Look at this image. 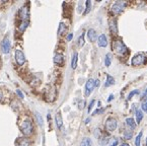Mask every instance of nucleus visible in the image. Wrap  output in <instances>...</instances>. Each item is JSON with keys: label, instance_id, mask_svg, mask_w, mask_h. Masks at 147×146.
Returning a JSON list of instances; mask_svg holds the SVG:
<instances>
[{"label": "nucleus", "instance_id": "obj_1", "mask_svg": "<svg viewBox=\"0 0 147 146\" xmlns=\"http://www.w3.org/2000/svg\"><path fill=\"white\" fill-rule=\"evenodd\" d=\"M20 129L24 135H32V132H34V125H32V120L28 117L22 119V121L20 122Z\"/></svg>", "mask_w": 147, "mask_h": 146}, {"label": "nucleus", "instance_id": "obj_2", "mask_svg": "<svg viewBox=\"0 0 147 146\" xmlns=\"http://www.w3.org/2000/svg\"><path fill=\"white\" fill-rule=\"evenodd\" d=\"M113 50L119 55H124L126 52H128L127 47L125 46V44L121 41V40H115L113 43Z\"/></svg>", "mask_w": 147, "mask_h": 146}, {"label": "nucleus", "instance_id": "obj_3", "mask_svg": "<svg viewBox=\"0 0 147 146\" xmlns=\"http://www.w3.org/2000/svg\"><path fill=\"white\" fill-rule=\"evenodd\" d=\"M145 63H146V57L144 56L143 53L136 54L132 58V61H131L132 66H140V65H143Z\"/></svg>", "mask_w": 147, "mask_h": 146}, {"label": "nucleus", "instance_id": "obj_4", "mask_svg": "<svg viewBox=\"0 0 147 146\" xmlns=\"http://www.w3.org/2000/svg\"><path fill=\"white\" fill-rule=\"evenodd\" d=\"M118 127V122L115 118L110 117L106 121V129L108 132H114Z\"/></svg>", "mask_w": 147, "mask_h": 146}, {"label": "nucleus", "instance_id": "obj_5", "mask_svg": "<svg viewBox=\"0 0 147 146\" xmlns=\"http://www.w3.org/2000/svg\"><path fill=\"white\" fill-rule=\"evenodd\" d=\"M18 16H20V20H22V22L28 20V17H30V9L28 7V3L20 8V10H18Z\"/></svg>", "mask_w": 147, "mask_h": 146}, {"label": "nucleus", "instance_id": "obj_6", "mask_svg": "<svg viewBox=\"0 0 147 146\" xmlns=\"http://www.w3.org/2000/svg\"><path fill=\"white\" fill-rule=\"evenodd\" d=\"M95 87V80L93 79H88L85 83V87H84V95L85 97H89L90 93H92V90Z\"/></svg>", "mask_w": 147, "mask_h": 146}, {"label": "nucleus", "instance_id": "obj_7", "mask_svg": "<svg viewBox=\"0 0 147 146\" xmlns=\"http://www.w3.org/2000/svg\"><path fill=\"white\" fill-rule=\"evenodd\" d=\"M15 62L18 63V65H20V66H22L26 63V56H24V52L20 49L15 51Z\"/></svg>", "mask_w": 147, "mask_h": 146}, {"label": "nucleus", "instance_id": "obj_8", "mask_svg": "<svg viewBox=\"0 0 147 146\" xmlns=\"http://www.w3.org/2000/svg\"><path fill=\"white\" fill-rule=\"evenodd\" d=\"M1 50H2V53H4V54H8L9 52H10L11 44H10L8 36L4 38V40H3L2 43H1Z\"/></svg>", "mask_w": 147, "mask_h": 146}, {"label": "nucleus", "instance_id": "obj_9", "mask_svg": "<svg viewBox=\"0 0 147 146\" xmlns=\"http://www.w3.org/2000/svg\"><path fill=\"white\" fill-rule=\"evenodd\" d=\"M124 6H125V3L124 2H120V1L115 2L112 5V12L114 14H119V13H121L123 11Z\"/></svg>", "mask_w": 147, "mask_h": 146}, {"label": "nucleus", "instance_id": "obj_10", "mask_svg": "<svg viewBox=\"0 0 147 146\" xmlns=\"http://www.w3.org/2000/svg\"><path fill=\"white\" fill-rule=\"evenodd\" d=\"M15 146H30V141L24 137L18 138L15 140Z\"/></svg>", "mask_w": 147, "mask_h": 146}, {"label": "nucleus", "instance_id": "obj_11", "mask_svg": "<svg viewBox=\"0 0 147 146\" xmlns=\"http://www.w3.org/2000/svg\"><path fill=\"white\" fill-rule=\"evenodd\" d=\"M97 45H98V47H100V48H105L108 46V40H107L106 34H102L98 36V39H97Z\"/></svg>", "mask_w": 147, "mask_h": 146}, {"label": "nucleus", "instance_id": "obj_12", "mask_svg": "<svg viewBox=\"0 0 147 146\" xmlns=\"http://www.w3.org/2000/svg\"><path fill=\"white\" fill-rule=\"evenodd\" d=\"M53 61H54V63L56 65H59V66H61V65L64 64V56H63L62 54H56L54 56V59H53Z\"/></svg>", "mask_w": 147, "mask_h": 146}, {"label": "nucleus", "instance_id": "obj_13", "mask_svg": "<svg viewBox=\"0 0 147 146\" xmlns=\"http://www.w3.org/2000/svg\"><path fill=\"white\" fill-rule=\"evenodd\" d=\"M87 38L90 42H95L97 39V34L93 28H89L88 32H87Z\"/></svg>", "mask_w": 147, "mask_h": 146}, {"label": "nucleus", "instance_id": "obj_14", "mask_svg": "<svg viewBox=\"0 0 147 146\" xmlns=\"http://www.w3.org/2000/svg\"><path fill=\"white\" fill-rule=\"evenodd\" d=\"M55 122H56V125L58 127V129H62L63 126V119L62 116H61V113H57L56 116H55Z\"/></svg>", "mask_w": 147, "mask_h": 146}, {"label": "nucleus", "instance_id": "obj_15", "mask_svg": "<svg viewBox=\"0 0 147 146\" xmlns=\"http://www.w3.org/2000/svg\"><path fill=\"white\" fill-rule=\"evenodd\" d=\"M110 30L112 34H117L118 28H117V22H116V20H110Z\"/></svg>", "mask_w": 147, "mask_h": 146}, {"label": "nucleus", "instance_id": "obj_16", "mask_svg": "<svg viewBox=\"0 0 147 146\" xmlns=\"http://www.w3.org/2000/svg\"><path fill=\"white\" fill-rule=\"evenodd\" d=\"M126 124H127V126L129 127V128H131L132 130H134L137 127V123H135V121L133 118H127L126 119Z\"/></svg>", "mask_w": 147, "mask_h": 146}, {"label": "nucleus", "instance_id": "obj_17", "mask_svg": "<svg viewBox=\"0 0 147 146\" xmlns=\"http://www.w3.org/2000/svg\"><path fill=\"white\" fill-rule=\"evenodd\" d=\"M66 32H67V26H66L64 22H60L59 28H58V34L59 36H63Z\"/></svg>", "mask_w": 147, "mask_h": 146}, {"label": "nucleus", "instance_id": "obj_18", "mask_svg": "<svg viewBox=\"0 0 147 146\" xmlns=\"http://www.w3.org/2000/svg\"><path fill=\"white\" fill-rule=\"evenodd\" d=\"M114 84H115V79L111 75H107V80H106V83H105V86L108 87V86L114 85Z\"/></svg>", "mask_w": 147, "mask_h": 146}, {"label": "nucleus", "instance_id": "obj_19", "mask_svg": "<svg viewBox=\"0 0 147 146\" xmlns=\"http://www.w3.org/2000/svg\"><path fill=\"white\" fill-rule=\"evenodd\" d=\"M84 43H85V40H84V32H82V34H80V36L78 38V40H77V46L79 48H81L83 45H84Z\"/></svg>", "mask_w": 147, "mask_h": 146}, {"label": "nucleus", "instance_id": "obj_20", "mask_svg": "<svg viewBox=\"0 0 147 146\" xmlns=\"http://www.w3.org/2000/svg\"><path fill=\"white\" fill-rule=\"evenodd\" d=\"M28 20H24V22H22V24H20V26H18V30H20V32H24V30H26V28L28 26Z\"/></svg>", "mask_w": 147, "mask_h": 146}, {"label": "nucleus", "instance_id": "obj_21", "mask_svg": "<svg viewBox=\"0 0 147 146\" xmlns=\"http://www.w3.org/2000/svg\"><path fill=\"white\" fill-rule=\"evenodd\" d=\"M77 61H78V54L74 53L73 57H72V62H71V67L73 69H75L76 66H77Z\"/></svg>", "mask_w": 147, "mask_h": 146}, {"label": "nucleus", "instance_id": "obj_22", "mask_svg": "<svg viewBox=\"0 0 147 146\" xmlns=\"http://www.w3.org/2000/svg\"><path fill=\"white\" fill-rule=\"evenodd\" d=\"M143 119V112L141 111V110H137L136 111V120H137V124H139V123L142 121Z\"/></svg>", "mask_w": 147, "mask_h": 146}, {"label": "nucleus", "instance_id": "obj_23", "mask_svg": "<svg viewBox=\"0 0 147 146\" xmlns=\"http://www.w3.org/2000/svg\"><path fill=\"white\" fill-rule=\"evenodd\" d=\"M111 62H112V55L110 53H108L106 55V60H105V65L107 67H109L111 65Z\"/></svg>", "mask_w": 147, "mask_h": 146}, {"label": "nucleus", "instance_id": "obj_24", "mask_svg": "<svg viewBox=\"0 0 147 146\" xmlns=\"http://www.w3.org/2000/svg\"><path fill=\"white\" fill-rule=\"evenodd\" d=\"M80 146H91V140L89 138H84L80 143Z\"/></svg>", "mask_w": 147, "mask_h": 146}, {"label": "nucleus", "instance_id": "obj_25", "mask_svg": "<svg viewBox=\"0 0 147 146\" xmlns=\"http://www.w3.org/2000/svg\"><path fill=\"white\" fill-rule=\"evenodd\" d=\"M85 5H86V6H85V10H84V12H83V14H87V13L89 12V11H90V8H91V2L90 1H89V0H87L86 2H85Z\"/></svg>", "mask_w": 147, "mask_h": 146}, {"label": "nucleus", "instance_id": "obj_26", "mask_svg": "<svg viewBox=\"0 0 147 146\" xmlns=\"http://www.w3.org/2000/svg\"><path fill=\"white\" fill-rule=\"evenodd\" d=\"M142 135H143L142 131H141L140 133H139L138 135H137L136 139H135V145H136V146H140V142H141V137H142Z\"/></svg>", "mask_w": 147, "mask_h": 146}, {"label": "nucleus", "instance_id": "obj_27", "mask_svg": "<svg viewBox=\"0 0 147 146\" xmlns=\"http://www.w3.org/2000/svg\"><path fill=\"white\" fill-rule=\"evenodd\" d=\"M133 132L130 131V130H126L125 131V139H131L132 138Z\"/></svg>", "mask_w": 147, "mask_h": 146}, {"label": "nucleus", "instance_id": "obj_28", "mask_svg": "<svg viewBox=\"0 0 147 146\" xmlns=\"http://www.w3.org/2000/svg\"><path fill=\"white\" fill-rule=\"evenodd\" d=\"M141 109H142L143 112H146L147 113V99L143 101L142 105H141Z\"/></svg>", "mask_w": 147, "mask_h": 146}, {"label": "nucleus", "instance_id": "obj_29", "mask_svg": "<svg viewBox=\"0 0 147 146\" xmlns=\"http://www.w3.org/2000/svg\"><path fill=\"white\" fill-rule=\"evenodd\" d=\"M85 107V101L84 99H81V101H79V103H78V109L79 110H83Z\"/></svg>", "mask_w": 147, "mask_h": 146}, {"label": "nucleus", "instance_id": "obj_30", "mask_svg": "<svg viewBox=\"0 0 147 146\" xmlns=\"http://www.w3.org/2000/svg\"><path fill=\"white\" fill-rule=\"evenodd\" d=\"M139 93V90H133V91H131V93H129V95H128V99H132V97H134L135 95H138Z\"/></svg>", "mask_w": 147, "mask_h": 146}, {"label": "nucleus", "instance_id": "obj_31", "mask_svg": "<svg viewBox=\"0 0 147 146\" xmlns=\"http://www.w3.org/2000/svg\"><path fill=\"white\" fill-rule=\"evenodd\" d=\"M36 117H37V120H38V122H39V124L42 126V125H43V119H42V116L39 114V113H37V114H36Z\"/></svg>", "mask_w": 147, "mask_h": 146}, {"label": "nucleus", "instance_id": "obj_32", "mask_svg": "<svg viewBox=\"0 0 147 146\" xmlns=\"http://www.w3.org/2000/svg\"><path fill=\"white\" fill-rule=\"evenodd\" d=\"M118 143H119V140H118L117 138H113L112 143L110 144V146H117Z\"/></svg>", "mask_w": 147, "mask_h": 146}, {"label": "nucleus", "instance_id": "obj_33", "mask_svg": "<svg viewBox=\"0 0 147 146\" xmlns=\"http://www.w3.org/2000/svg\"><path fill=\"white\" fill-rule=\"evenodd\" d=\"M94 103H95V101L94 99H92V101H90V103H89V105H88V113H90V111H91V109H92V107H93V105H94Z\"/></svg>", "mask_w": 147, "mask_h": 146}, {"label": "nucleus", "instance_id": "obj_34", "mask_svg": "<svg viewBox=\"0 0 147 146\" xmlns=\"http://www.w3.org/2000/svg\"><path fill=\"white\" fill-rule=\"evenodd\" d=\"M16 93H18V97H20V99H24V93H22V91H20V89H18V90H16Z\"/></svg>", "mask_w": 147, "mask_h": 146}, {"label": "nucleus", "instance_id": "obj_35", "mask_svg": "<svg viewBox=\"0 0 147 146\" xmlns=\"http://www.w3.org/2000/svg\"><path fill=\"white\" fill-rule=\"evenodd\" d=\"M102 111H104V110H100V109H98V110H96V111H94V112H93V116H95V115H97V114H100V113H102Z\"/></svg>", "mask_w": 147, "mask_h": 146}, {"label": "nucleus", "instance_id": "obj_36", "mask_svg": "<svg viewBox=\"0 0 147 146\" xmlns=\"http://www.w3.org/2000/svg\"><path fill=\"white\" fill-rule=\"evenodd\" d=\"M72 38H73V34H68V36H67V41H71L72 40Z\"/></svg>", "mask_w": 147, "mask_h": 146}, {"label": "nucleus", "instance_id": "obj_37", "mask_svg": "<svg viewBox=\"0 0 147 146\" xmlns=\"http://www.w3.org/2000/svg\"><path fill=\"white\" fill-rule=\"evenodd\" d=\"M113 99H114V95H111L110 97H109V99H108V101H113Z\"/></svg>", "mask_w": 147, "mask_h": 146}, {"label": "nucleus", "instance_id": "obj_38", "mask_svg": "<svg viewBox=\"0 0 147 146\" xmlns=\"http://www.w3.org/2000/svg\"><path fill=\"white\" fill-rule=\"evenodd\" d=\"M143 99H144V97H147V88L146 89H145V91H144V95H143Z\"/></svg>", "mask_w": 147, "mask_h": 146}, {"label": "nucleus", "instance_id": "obj_39", "mask_svg": "<svg viewBox=\"0 0 147 146\" xmlns=\"http://www.w3.org/2000/svg\"><path fill=\"white\" fill-rule=\"evenodd\" d=\"M98 84H100V81H98V80H95V86H98Z\"/></svg>", "mask_w": 147, "mask_h": 146}, {"label": "nucleus", "instance_id": "obj_40", "mask_svg": "<svg viewBox=\"0 0 147 146\" xmlns=\"http://www.w3.org/2000/svg\"><path fill=\"white\" fill-rule=\"evenodd\" d=\"M121 146H130L128 143H123V144H121Z\"/></svg>", "mask_w": 147, "mask_h": 146}, {"label": "nucleus", "instance_id": "obj_41", "mask_svg": "<svg viewBox=\"0 0 147 146\" xmlns=\"http://www.w3.org/2000/svg\"><path fill=\"white\" fill-rule=\"evenodd\" d=\"M89 121H90V119H86V120H85V124H88V122H89Z\"/></svg>", "mask_w": 147, "mask_h": 146}, {"label": "nucleus", "instance_id": "obj_42", "mask_svg": "<svg viewBox=\"0 0 147 146\" xmlns=\"http://www.w3.org/2000/svg\"><path fill=\"white\" fill-rule=\"evenodd\" d=\"M145 145L147 146V138H146V142H145Z\"/></svg>", "mask_w": 147, "mask_h": 146}]
</instances>
